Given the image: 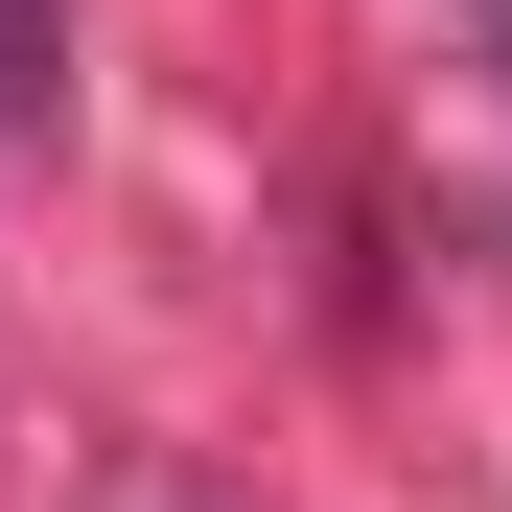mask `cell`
Segmentation results:
<instances>
[{
	"label": "cell",
	"mask_w": 512,
	"mask_h": 512,
	"mask_svg": "<svg viewBox=\"0 0 512 512\" xmlns=\"http://www.w3.org/2000/svg\"><path fill=\"white\" fill-rule=\"evenodd\" d=\"M47 70H70V0H0V117H47Z\"/></svg>",
	"instance_id": "obj_1"
},
{
	"label": "cell",
	"mask_w": 512,
	"mask_h": 512,
	"mask_svg": "<svg viewBox=\"0 0 512 512\" xmlns=\"http://www.w3.org/2000/svg\"><path fill=\"white\" fill-rule=\"evenodd\" d=\"M466 24H489V70H512V0H466Z\"/></svg>",
	"instance_id": "obj_2"
}]
</instances>
